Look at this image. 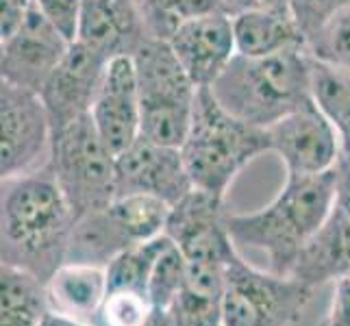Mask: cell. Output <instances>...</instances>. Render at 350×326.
Instances as JSON below:
<instances>
[{"mask_svg":"<svg viewBox=\"0 0 350 326\" xmlns=\"http://www.w3.org/2000/svg\"><path fill=\"white\" fill-rule=\"evenodd\" d=\"M3 263L16 265L40 281L68 261L75 211L51 167L3 178Z\"/></svg>","mask_w":350,"mask_h":326,"instance_id":"obj_1","label":"cell"},{"mask_svg":"<svg viewBox=\"0 0 350 326\" xmlns=\"http://www.w3.org/2000/svg\"><path fill=\"white\" fill-rule=\"evenodd\" d=\"M335 207V167L322 174H287L276 198L255 213H228L226 226L237 246L268 255V270L292 274L296 257Z\"/></svg>","mask_w":350,"mask_h":326,"instance_id":"obj_2","label":"cell"},{"mask_svg":"<svg viewBox=\"0 0 350 326\" xmlns=\"http://www.w3.org/2000/svg\"><path fill=\"white\" fill-rule=\"evenodd\" d=\"M209 90L228 113L268 128L311 103V55L307 48L272 57L235 55Z\"/></svg>","mask_w":350,"mask_h":326,"instance_id":"obj_3","label":"cell"},{"mask_svg":"<svg viewBox=\"0 0 350 326\" xmlns=\"http://www.w3.org/2000/svg\"><path fill=\"white\" fill-rule=\"evenodd\" d=\"M180 152L194 187L224 198L235 176L259 154L270 152V139L268 131L228 113L213 92L202 87Z\"/></svg>","mask_w":350,"mask_h":326,"instance_id":"obj_4","label":"cell"},{"mask_svg":"<svg viewBox=\"0 0 350 326\" xmlns=\"http://www.w3.org/2000/svg\"><path fill=\"white\" fill-rule=\"evenodd\" d=\"M131 59L142 105L139 137L180 148L191 124L198 87L165 40H148Z\"/></svg>","mask_w":350,"mask_h":326,"instance_id":"obj_5","label":"cell"},{"mask_svg":"<svg viewBox=\"0 0 350 326\" xmlns=\"http://www.w3.org/2000/svg\"><path fill=\"white\" fill-rule=\"evenodd\" d=\"M170 204L146 194L116 196L111 204L77 217L68 261L107 268L124 250L165 233Z\"/></svg>","mask_w":350,"mask_h":326,"instance_id":"obj_6","label":"cell"},{"mask_svg":"<svg viewBox=\"0 0 350 326\" xmlns=\"http://www.w3.org/2000/svg\"><path fill=\"white\" fill-rule=\"evenodd\" d=\"M48 167L53 170L75 217L103 209L118 196L116 154L96 131L92 113L53 131Z\"/></svg>","mask_w":350,"mask_h":326,"instance_id":"obj_7","label":"cell"},{"mask_svg":"<svg viewBox=\"0 0 350 326\" xmlns=\"http://www.w3.org/2000/svg\"><path fill=\"white\" fill-rule=\"evenodd\" d=\"M311 296L294 276L257 270L237 255L226 268L222 326H292Z\"/></svg>","mask_w":350,"mask_h":326,"instance_id":"obj_8","label":"cell"},{"mask_svg":"<svg viewBox=\"0 0 350 326\" xmlns=\"http://www.w3.org/2000/svg\"><path fill=\"white\" fill-rule=\"evenodd\" d=\"M0 150L3 178L42 170L53 150V122L42 96L5 81H0Z\"/></svg>","mask_w":350,"mask_h":326,"instance_id":"obj_9","label":"cell"},{"mask_svg":"<svg viewBox=\"0 0 350 326\" xmlns=\"http://www.w3.org/2000/svg\"><path fill=\"white\" fill-rule=\"evenodd\" d=\"M72 40L33 5L20 27L0 44V81L42 94Z\"/></svg>","mask_w":350,"mask_h":326,"instance_id":"obj_10","label":"cell"},{"mask_svg":"<svg viewBox=\"0 0 350 326\" xmlns=\"http://www.w3.org/2000/svg\"><path fill=\"white\" fill-rule=\"evenodd\" d=\"M224 198L194 187L170 207L165 235L187 261L228 265L239 252L226 226Z\"/></svg>","mask_w":350,"mask_h":326,"instance_id":"obj_11","label":"cell"},{"mask_svg":"<svg viewBox=\"0 0 350 326\" xmlns=\"http://www.w3.org/2000/svg\"><path fill=\"white\" fill-rule=\"evenodd\" d=\"M270 152L285 163L287 174L331 172L342 154V139L316 103H307L265 128Z\"/></svg>","mask_w":350,"mask_h":326,"instance_id":"obj_12","label":"cell"},{"mask_svg":"<svg viewBox=\"0 0 350 326\" xmlns=\"http://www.w3.org/2000/svg\"><path fill=\"white\" fill-rule=\"evenodd\" d=\"M118 196L146 194L172 207L194 189L180 148H170L139 137L116 157Z\"/></svg>","mask_w":350,"mask_h":326,"instance_id":"obj_13","label":"cell"},{"mask_svg":"<svg viewBox=\"0 0 350 326\" xmlns=\"http://www.w3.org/2000/svg\"><path fill=\"white\" fill-rule=\"evenodd\" d=\"M107 62L88 46L72 42L62 64L42 90V100L51 113L53 131L68 126L92 113L103 81L107 74Z\"/></svg>","mask_w":350,"mask_h":326,"instance_id":"obj_14","label":"cell"},{"mask_svg":"<svg viewBox=\"0 0 350 326\" xmlns=\"http://www.w3.org/2000/svg\"><path fill=\"white\" fill-rule=\"evenodd\" d=\"M167 42L198 90L211 87L237 55L233 18L226 11L183 22Z\"/></svg>","mask_w":350,"mask_h":326,"instance_id":"obj_15","label":"cell"},{"mask_svg":"<svg viewBox=\"0 0 350 326\" xmlns=\"http://www.w3.org/2000/svg\"><path fill=\"white\" fill-rule=\"evenodd\" d=\"M150 38L137 0H83L75 42L107 62L133 57Z\"/></svg>","mask_w":350,"mask_h":326,"instance_id":"obj_16","label":"cell"},{"mask_svg":"<svg viewBox=\"0 0 350 326\" xmlns=\"http://www.w3.org/2000/svg\"><path fill=\"white\" fill-rule=\"evenodd\" d=\"M92 120L103 141L118 157L139 139L142 105L135 66L131 57L111 59L103 87L92 107Z\"/></svg>","mask_w":350,"mask_h":326,"instance_id":"obj_17","label":"cell"},{"mask_svg":"<svg viewBox=\"0 0 350 326\" xmlns=\"http://www.w3.org/2000/svg\"><path fill=\"white\" fill-rule=\"evenodd\" d=\"M346 274H350V215L333 207L324 224L300 250L289 276L316 292L324 283H335Z\"/></svg>","mask_w":350,"mask_h":326,"instance_id":"obj_18","label":"cell"},{"mask_svg":"<svg viewBox=\"0 0 350 326\" xmlns=\"http://www.w3.org/2000/svg\"><path fill=\"white\" fill-rule=\"evenodd\" d=\"M46 292L53 311L96 326L107 296V270L96 265L64 263L46 283Z\"/></svg>","mask_w":350,"mask_h":326,"instance_id":"obj_19","label":"cell"},{"mask_svg":"<svg viewBox=\"0 0 350 326\" xmlns=\"http://www.w3.org/2000/svg\"><path fill=\"white\" fill-rule=\"evenodd\" d=\"M237 55L272 57L307 48L305 33L298 29L289 11L252 9L231 16Z\"/></svg>","mask_w":350,"mask_h":326,"instance_id":"obj_20","label":"cell"},{"mask_svg":"<svg viewBox=\"0 0 350 326\" xmlns=\"http://www.w3.org/2000/svg\"><path fill=\"white\" fill-rule=\"evenodd\" d=\"M0 326H40L51 311L46 283L16 265H0Z\"/></svg>","mask_w":350,"mask_h":326,"instance_id":"obj_21","label":"cell"},{"mask_svg":"<svg viewBox=\"0 0 350 326\" xmlns=\"http://www.w3.org/2000/svg\"><path fill=\"white\" fill-rule=\"evenodd\" d=\"M311 100L335 126L342 150H350V70L311 57Z\"/></svg>","mask_w":350,"mask_h":326,"instance_id":"obj_22","label":"cell"},{"mask_svg":"<svg viewBox=\"0 0 350 326\" xmlns=\"http://www.w3.org/2000/svg\"><path fill=\"white\" fill-rule=\"evenodd\" d=\"M170 244L172 239L163 233L118 255L105 268L107 289H142V292H148V281L154 270V263Z\"/></svg>","mask_w":350,"mask_h":326,"instance_id":"obj_23","label":"cell"},{"mask_svg":"<svg viewBox=\"0 0 350 326\" xmlns=\"http://www.w3.org/2000/svg\"><path fill=\"white\" fill-rule=\"evenodd\" d=\"M137 5L146 18L150 38L165 42L183 22L213 11H224L222 0H137Z\"/></svg>","mask_w":350,"mask_h":326,"instance_id":"obj_24","label":"cell"},{"mask_svg":"<svg viewBox=\"0 0 350 326\" xmlns=\"http://www.w3.org/2000/svg\"><path fill=\"white\" fill-rule=\"evenodd\" d=\"M154 305L142 289H107L96 326H146Z\"/></svg>","mask_w":350,"mask_h":326,"instance_id":"obj_25","label":"cell"},{"mask_svg":"<svg viewBox=\"0 0 350 326\" xmlns=\"http://www.w3.org/2000/svg\"><path fill=\"white\" fill-rule=\"evenodd\" d=\"M307 51L318 62L350 70V7L335 14L313 35L307 42Z\"/></svg>","mask_w":350,"mask_h":326,"instance_id":"obj_26","label":"cell"},{"mask_svg":"<svg viewBox=\"0 0 350 326\" xmlns=\"http://www.w3.org/2000/svg\"><path fill=\"white\" fill-rule=\"evenodd\" d=\"M185 270H187V261L183 257V252H180L178 246L172 241V244L163 250V255L157 259L154 270L148 281V296L154 307H161V309L172 307L174 298L178 296L180 289H183Z\"/></svg>","mask_w":350,"mask_h":326,"instance_id":"obj_27","label":"cell"},{"mask_svg":"<svg viewBox=\"0 0 350 326\" xmlns=\"http://www.w3.org/2000/svg\"><path fill=\"white\" fill-rule=\"evenodd\" d=\"M174 326H222V298L180 289L170 307Z\"/></svg>","mask_w":350,"mask_h":326,"instance_id":"obj_28","label":"cell"},{"mask_svg":"<svg viewBox=\"0 0 350 326\" xmlns=\"http://www.w3.org/2000/svg\"><path fill=\"white\" fill-rule=\"evenodd\" d=\"M298 29L305 33L307 42L316 35L335 14L350 7V0H287Z\"/></svg>","mask_w":350,"mask_h":326,"instance_id":"obj_29","label":"cell"},{"mask_svg":"<svg viewBox=\"0 0 350 326\" xmlns=\"http://www.w3.org/2000/svg\"><path fill=\"white\" fill-rule=\"evenodd\" d=\"M320 326H350V274L335 281V292Z\"/></svg>","mask_w":350,"mask_h":326,"instance_id":"obj_30","label":"cell"},{"mask_svg":"<svg viewBox=\"0 0 350 326\" xmlns=\"http://www.w3.org/2000/svg\"><path fill=\"white\" fill-rule=\"evenodd\" d=\"M33 5L35 0H0V35L7 38V35L14 33L24 22Z\"/></svg>","mask_w":350,"mask_h":326,"instance_id":"obj_31","label":"cell"},{"mask_svg":"<svg viewBox=\"0 0 350 326\" xmlns=\"http://www.w3.org/2000/svg\"><path fill=\"white\" fill-rule=\"evenodd\" d=\"M335 207L350 215V150H342L335 163Z\"/></svg>","mask_w":350,"mask_h":326,"instance_id":"obj_32","label":"cell"},{"mask_svg":"<svg viewBox=\"0 0 350 326\" xmlns=\"http://www.w3.org/2000/svg\"><path fill=\"white\" fill-rule=\"evenodd\" d=\"M222 9L228 16L244 14L252 9H274V11H289L287 0H222Z\"/></svg>","mask_w":350,"mask_h":326,"instance_id":"obj_33","label":"cell"},{"mask_svg":"<svg viewBox=\"0 0 350 326\" xmlns=\"http://www.w3.org/2000/svg\"><path fill=\"white\" fill-rule=\"evenodd\" d=\"M40 326H92V324H85V322H79L70 316H64V313H57V311H48L46 316L42 318Z\"/></svg>","mask_w":350,"mask_h":326,"instance_id":"obj_34","label":"cell"}]
</instances>
